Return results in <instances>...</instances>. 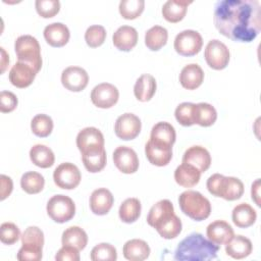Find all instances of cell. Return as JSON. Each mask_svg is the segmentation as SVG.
Masks as SVG:
<instances>
[{"label": "cell", "mask_w": 261, "mask_h": 261, "mask_svg": "<svg viewBox=\"0 0 261 261\" xmlns=\"http://www.w3.org/2000/svg\"><path fill=\"white\" fill-rule=\"evenodd\" d=\"M35 7L40 16L50 18L59 12L60 2L58 0H37Z\"/></svg>", "instance_id": "obj_45"}, {"label": "cell", "mask_w": 261, "mask_h": 261, "mask_svg": "<svg viewBox=\"0 0 261 261\" xmlns=\"http://www.w3.org/2000/svg\"><path fill=\"white\" fill-rule=\"evenodd\" d=\"M172 214H174V208L172 203L167 199H163L158 201L151 207L147 215V222L150 226L155 227L157 224H159Z\"/></svg>", "instance_id": "obj_27"}, {"label": "cell", "mask_w": 261, "mask_h": 261, "mask_svg": "<svg viewBox=\"0 0 261 261\" xmlns=\"http://www.w3.org/2000/svg\"><path fill=\"white\" fill-rule=\"evenodd\" d=\"M43 34L46 42L52 47H63L70 37L68 28L62 22H52L46 25Z\"/></svg>", "instance_id": "obj_21"}, {"label": "cell", "mask_w": 261, "mask_h": 261, "mask_svg": "<svg viewBox=\"0 0 261 261\" xmlns=\"http://www.w3.org/2000/svg\"><path fill=\"white\" fill-rule=\"evenodd\" d=\"M195 103L182 102L180 103L174 111V116L177 122L184 126H191L195 124L194 113H195Z\"/></svg>", "instance_id": "obj_42"}, {"label": "cell", "mask_w": 261, "mask_h": 261, "mask_svg": "<svg viewBox=\"0 0 261 261\" xmlns=\"http://www.w3.org/2000/svg\"><path fill=\"white\" fill-rule=\"evenodd\" d=\"M30 158L36 166L41 168L51 167L55 161L53 151L49 147L42 144H37L31 148Z\"/></svg>", "instance_id": "obj_32"}, {"label": "cell", "mask_w": 261, "mask_h": 261, "mask_svg": "<svg viewBox=\"0 0 261 261\" xmlns=\"http://www.w3.org/2000/svg\"><path fill=\"white\" fill-rule=\"evenodd\" d=\"M175 138H176L175 129L169 122H166V121L157 122L156 124L153 125L151 129L150 141L156 144L172 147V145L175 142Z\"/></svg>", "instance_id": "obj_24"}, {"label": "cell", "mask_w": 261, "mask_h": 261, "mask_svg": "<svg viewBox=\"0 0 261 261\" xmlns=\"http://www.w3.org/2000/svg\"><path fill=\"white\" fill-rule=\"evenodd\" d=\"M167 39V30L161 25H154L145 34V45L152 51H158L166 44Z\"/></svg>", "instance_id": "obj_34"}, {"label": "cell", "mask_w": 261, "mask_h": 261, "mask_svg": "<svg viewBox=\"0 0 261 261\" xmlns=\"http://www.w3.org/2000/svg\"><path fill=\"white\" fill-rule=\"evenodd\" d=\"M113 162L122 173H134L139 168V158L134 149L127 146H119L113 152Z\"/></svg>", "instance_id": "obj_13"}, {"label": "cell", "mask_w": 261, "mask_h": 261, "mask_svg": "<svg viewBox=\"0 0 261 261\" xmlns=\"http://www.w3.org/2000/svg\"><path fill=\"white\" fill-rule=\"evenodd\" d=\"M106 39V30L104 27L99 24L91 25L85 33V41L91 48L101 46Z\"/></svg>", "instance_id": "obj_44"}, {"label": "cell", "mask_w": 261, "mask_h": 261, "mask_svg": "<svg viewBox=\"0 0 261 261\" xmlns=\"http://www.w3.org/2000/svg\"><path fill=\"white\" fill-rule=\"evenodd\" d=\"M37 72L27 63L17 61L9 71L10 83L19 89L29 87L35 80Z\"/></svg>", "instance_id": "obj_16"}, {"label": "cell", "mask_w": 261, "mask_h": 261, "mask_svg": "<svg viewBox=\"0 0 261 261\" xmlns=\"http://www.w3.org/2000/svg\"><path fill=\"white\" fill-rule=\"evenodd\" d=\"M181 227L182 224L179 217L176 216L175 214H172L171 216L157 224L154 228L163 239L171 240L176 238L180 233Z\"/></svg>", "instance_id": "obj_37"}, {"label": "cell", "mask_w": 261, "mask_h": 261, "mask_svg": "<svg viewBox=\"0 0 261 261\" xmlns=\"http://www.w3.org/2000/svg\"><path fill=\"white\" fill-rule=\"evenodd\" d=\"M232 222L241 228H246L253 225L257 219L255 209L248 203H241L232 209Z\"/></svg>", "instance_id": "obj_30"}, {"label": "cell", "mask_w": 261, "mask_h": 261, "mask_svg": "<svg viewBox=\"0 0 261 261\" xmlns=\"http://www.w3.org/2000/svg\"><path fill=\"white\" fill-rule=\"evenodd\" d=\"M46 210L53 221L64 223L74 216L75 205L72 199L65 195H54L49 199Z\"/></svg>", "instance_id": "obj_6"}, {"label": "cell", "mask_w": 261, "mask_h": 261, "mask_svg": "<svg viewBox=\"0 0 261 261\" xmlns=\"http://www.w3.org/2000/svg\"><path fill=\"white\" fill-rule=\"evenodd\" d=\"M114 198L106 188H99L93 191L90 196V208L96 215H105L112 208Z\"/></svg>", "instance_id": "obj_17"}, {"label": "cell", "mask_w": 261, "mask_h": 261, "mask_svg": "<svg viewBox=\"0 0 261 261\" xmlns=\"http://www.w3.org/2000/svg\"><path fill=\"white\" fill-rule=\"evenodd\" d=\"M259 190H260V179H256L253 184H252V188H251V196H252V200L255 201V203L257 204V206H260V194H259Z\"/></svg>", "instance_id": "obj_51"}, {"label": "cell", "mask_w": 261, "mask_h": 261, "mask_svg": "<svg viewBox=\"0 0 261 261\" xmlns=\"http://www.w3.org/2000/svg\"><path fill=\"white\" fill-rule=\"evenodd\" d=\"M90 258L93 261H115L117 259V252L111 244L100 243L92 249Z\"/></svg>", "instance_id": "obj_41"}, {"label": "cell", "mask_w": 261, "mask_h": 261, "mask_svg": "<svg viewBox=\"0 0 261 261\" xmlns=\"http://www.w3.org/2000/svg\"><path fill=\"white\" fill-rule=\"evenodd\" d=\"M142 128L141 119L134 113H123L117 117L114 124L115 135L124 141L133 140L139 136Z\"/></svg>", "instance_id": "obj_10"}, {"label": "cell", "mask_w": 261, "mask_h": 261, "mask_svg": "<svg viewBox=\"0 0 261 261\" xmlns=\"http://www.w3.org/2000/svg\"><path fill=\"white\" fill-rule=\"evenodd\" d=\"M252 242L241 234L233 236L225 244V253L233 259H244L252 253Z\"/></svg>", "instance_id": "obj_23"}, {"label": "cell", "mask_w": 261, "mask_h": 261, "mask_svg": "<svg viewBox=\"0 0 261 261\" xmlns=\"http://www.w3.org/2000/svg\"><path fill=\"white\" fill-rule=\"evenodd\" d=\"M42 250L41 248L22 245L18 250L16 258L19 261H40L42 259Z\"/></svg>", "instance_id": "obj_47"}, {"label": "cell", "mask_w": 261, "mask_h": 261, "mask_svg": "<svg viewBox=\"0 0 261 261\" xmlns=\"http://www.w3.org/2000/svg\"><path fill=\"white\" fill-rule=\"evenodd\" d=\"M145 154L151 164L165 166L172 158V147L159 145L149 140L145 146Z\"/></svg>", "instance_id": "obj_19"}, {"label": "cell", "mask_w": 261, "mask_h": 261, "mask_svg": "<svg viewBox=\"0 0 261 261\" xmlns=\"http://www.w3.org/2000/svg\"><path fill=\"white\" fill-rule=\"evenodd\" d=\"M17 97L9 91H1L0 93V111L7 113L13 111L17 106Z\"/></svg>", "instance_id": "obj_48"}, {"label": "cell", "mask_w": 261, "mask_h": 261, "mask_svg": "<svg viewBox=\"0 0 261 261\" xmlns=\"http://www.w3.org/2000/svg\"><path fill=\"white\" fill-rule=\"evenodd\" d=\"M206 234L209 241L220 246L225 245L234 236V232L228 222L224 220H215L208 224Z\"/></svg>", "instance_id": "obj_18"}, {"label": "cell", "mask_w": 261, "mask_h": 261, "mask_svg": "<svg viewBox=\"0 0 261 261\" xmlns=\"http://www.w3.org/2000/svg\"><path fill=\"white\" fill-rule=\"evenodd\" d=\"M76 146L81 153L100 150L104 148V137L100 129L88 126L80 130L76 136Z\"/></svg>", "instance_id": "obj_12"}, {"label": "cell", "mask_w": 261, "mask_h": 261, "mask_svg": "<svg viewBox=\"0 0 261 261\" xmlns=\"http://www.w3.org/2000/svg\"><path fill=\"white\" fill-rule=\"evenodd\" d=\"M219 246L204 238L199 232L186 237L174 251V259L178 261H205L215 259Z\"/></svg>", "instance_id": "obj_2"}, {"label": "cell", "mask_w": 261, "mask_h": 261, "mask_svg": "<svg viewBox=\"0 0 261 261\" xmlns=\"http://www.w3.org/2000/svg\"><path fill=\"white\" fill-rule=\"evenodd\" d=\"M191 3L187 0H168L162 6V15L169 22H178L185 17Z\"/></svg>", "instance_id": "obj_29"}, {"label": "cell", "mask_w": 261, "mask_h": 261, "mask_svg": "<svg viewBox=\"0 0 261 261\" xmlns=\"http://www.w3.org/2000/svg\"><path fill=\"white\" fill-rule=\"evenodd\" d=\"M174 50L181 56H194L198 54L203 46L200 33L194 30H185L178 33L174 39Z\"/></svg>", "instance_id": "obj_7"}, {"label": "cell", "mask_w": 261, "mask_h": 261, "mask_svg": "<svg viewBox=\"0 0 261 261\" xmlns=\"http://www.w3.org/2000/svg\"><path fill=\"white\" fill-rule=\"evenodd\" d=\"M201 177V172L193 165L181 163L174 170V179L177 185L184 188H192L196 186Z\"/></svg>", "instance_id": "obj_28"}, {"label": "cell", "mask_w": 261, "mask_h": 261, "mask_svg": "<svg viewBox=\"0 0 261 261\" xmlns=\"http://www.w3.org/2000/svg\"><path fill=\"white\" fill-rule=\"evenodd\" d=\"M45 185L44 176L37 171H28L20 178V187L28 194L40 193Z\"/></svg>", "instance_id": "obj_38"}, {"label": "cell", "mask_w": 261, "mask_h": 261, "mask_svg": "<svg viewBox=\"0 0 261 261\" xmlns=\"http://www.w3.org/2000/svg\"><path fill=\"white\" fill-rule=\"evenodd\" d=\"M21 245L43 249L44 233L38 226H29L21 234Z\"/></svg>", "instance_id": "obj_43"}, {"label": "cell", "mask_w": 261, "mask_h": 261, "mask_svg": "<svg viewBox=\"0 0 261 261\" xmlns=\"http://www.w3.org/2000/svg\"><path fill=\"white\" fill-rule=\"evenodd\" d=\"M118 98L117 88L109 83H101L95 86L91 92V101L98 108H110L117 103Z\"/></svg>", "instance_id": "obj_11"}, {"label": "cell", "mask_w": 261, "mask_h": 261, "mask_svg": "<svg viewBox=\"0 0 261 261\" xmlns=\"http://www.w3.org/2000/svg\"><path fill=\"white\" fill-rule=\"evenodd\" d=\"M53 179L58 188L72 190L80 185L82 174L76 165L70 162H63L55 168Z\"/></svg>", "instance_id": "obj_9"}, {"label": "cell", "mask_w": 261, "mask_h": 261, "mask_svg": "<svg viewBox=\"0 0 261 261\" xmlns=\"http://www.w3.org/2000/svg\"><path fill=\"white\" fill-rule=\"evenodd\" d=\"M217 119L216 109L209 103L200 102L195 105L194 120L200 126H210Z\"/></svg>", "instance_id": "obj_35"}, {"label": "cell", "mask_w": 261, "mask_h": 261, "mask_svg": "<svg viewBox=\"0 0 261 261\" xmlns=\"http://www.w3.org/2000/svg\"><path fill=\"white\" fill-rule=\"evenodd\" d=\"M18 226L12 222H4L0 226V240L5 245H13L20 238Z\"/></svg>", "instance_id": "obj_46"}, {"label": "cell", "mask_w": 261, "mask_h": 261, "mask_svg": "<svg viewBox=\"0 0 261 261\" xmlns=\"http://www.w3.org/2000/svg\"><path fill=\"white\" fill-rule=\"evenodd\" d=\"M207 190L215 197H221L226 201L240 199L244 194V184L233 176H224L214 173L207 179Z\"/></svg>", "instance_id": "obj_3"}, {"label": "cell", "mask_w": 261, "mask_h": 261, "mask_svg": "<svg viewBox=\"0 0 261 261\" xmlns=\"http://www.w3.org/2000/svg\"><path fill=\"white\" fill-rule=\"evenodd\" d=\"M141 202L137 198H127L125 199L118 210L119 218L122 222L133 223L139 219L141 215Z\"/></svg>", "instance_id": "obj_33"}, {"label": "cell", "mask_w": 261, "mask_h": 261, "mask_svg": "<svg viewBox=\"0 0 261 261\" xmlns=\"http://www.w3.org/2000/svg\"><path fill=\"white\" fill-rule=\"evenodd\" d=\"M182 163L195 166L202 173L210 167L211 156L206 148L202 146H192L185 151Z\"/></svg>", "instance_id": "obj_15"}, {"label": "cell", "mask_w": 261, "mask_h": 261, "mask_svg": "<svg viewBox=\"0 0 261 261\" xmlns=\"http://www.w3.org/2000/svg\"><path fill=\"white\" fill-rule=\"evenodd\" d=\"M0 49H1V73H3L9 63V56L3 47H1Z\"/></svg>", "instance_id": "obj_52"}, {"label": "cell", "mask_w": 261, "mask_h": 261, "mask_svg": "<svg viewBox=\"0 0 261 261\" xmlns=\"http://www.w3.org/2000/svg\"><path fill=\"white\" fill-rule=\"evenodd\" d=\"M0 181H1L0 199L4 200L11 194L12 189H13V184H12V179L5 174H1Z\"/></svg>", "instance_id": "obj_50"}, {"label": "cell", "mask_w": 261, "mask_h": 261, "mask_svg": "<svg viewBox=\"0 0 261 261\" xmlns=\"http://www.w3.org/2000/svg\"><path fill=\"white\" fill-rule=\"evenodd\" d=\"M204 57L211 68L220 70L225 68L229 62V50L224 43L213 39L206 45Z\"/></svg>", "instance_id": "obj_8"}, {"label": "cell", "mask_w": 261, "mask_h": 261, "mask_svg": "<svg viewBox=\"0 0 261 261\" xmlns=\"http://www.w3.org/2000/svg\"><path fill=\"white\" fill-rule=\"evenodd\" d=\"M61 243L62 246H71L81 251L88 244V236L82 227L75 225L69 226L62 232Z\"/></svg>", "instance_id": "obj_31"}, {"label": "cell", "mask_w": 261, "mask_h": 261, "mask_svg": "<svg viewBox=\"0 0 261 261\" xmlns=\"http://www.w3.org/2000/svg\"><path fill=\"white\" fill-rule=\"evenodd\" d=\"M156 80L153 75L145 73L142 74L135 83L134 94L141 102H147L153 98L156 92Z\"/></svg>", "instance_id": "obj_25"}, {"label": "cell", "mask_w": 261, "mask_h": 261, "mask_svg": "<svg viewBox=\"0 0 261 261\" xmlns=\"http://www.w3.org/2000/svg\"><path fill=\"white\" fill-rule=\"evenodd\" d=\"M112 42L118 50L130 51L138 43V32L130 25H121L114 32Z\"/></svg>", "instance_id": "obj_20"}, {"label": "cell", "mask_w": 261, "mask_h": 261, "mask_svg": "<svg viewBox=\"0 0 261 261\" xmlns=\"http://www.w3.org/2000/svg\"><path fill=\"white\" fill-rule=\"evenodd\" d=\"M61 83L65 89L71 92L83 91L88 83V72L80 66H68L61 73Z\"/></svg>", "instance_id": "obj_14"}, {"label": "cell", "mask_w": 261, "mask_h": 261, "mask_svg": "<svg viewBox=\"0 0 261 261\" xmlns=\"http://www.w3.org/2000/svg\"><path fill=\"white\" fill-rule=\"evenodd\" d=\"M31 128L34 135L40 138L48 137L53 129V120L47 114H37L31 121Z\"/></svg>", "instance_id": "obj_39"}, {"label": "cell", "mask_w": 261, "mask_h": 261, "mask_svg": "<svg viewBox=\"0 0 261 261\" xmlns=\"http://www.w3.org/2000/svg\"><path fill=\"white\" fill-rule=\"evenodd\" d=\"M204 81V71L200 65L191 63L182 67L179 73V83L187 90L199 88Z\"/></svg>", "instance_id": "obj_22"}, {"label": "cell", "mask_w": 261, "mask_h": 261, "mask_svg": "<svg viewBox=\"0 0 261 261\" xmlns=\"http://www.w3.org/2000/svg\"><path fill=\"white\" fill-rule=\"evenodd\" d=\"M150 252L149 245L140 239L127 241L122 248L124 258L130 261H143L149 257Z\"/></svg>", "instance_id": "obj_26"}, {"label": "cell", "mask_w": 261, "mask_h": 261, "mask_svg": "<svg viewBox=\"0 0 261 261\" xmlns=\"http://www.w3.org/2000/svg\"><path fill=\"white\" fill-rule=\"evenodd\" d=\"M82 160L86 169L92 173L101 171L106 165V151L105 149L89 151L82 154Z\"/></svg>", "instance_id": "obj_36"}, {"label": "cell", "mask_w": 261, "mask_h": 261, "mask_svg": "<svg viewBox=\"0 0 261 261\" xmlns=\"http://www.w3.org/2000/svg\"><path fill=\"white\" fill-rule=\"evenodd\" d=\"M213 21L224 37L249 43L261 30V4L258 0H221L215 4Z\"/></svg>", "instance_id": "obj_1"}, {"label": "cell", "mask_w": 261, "mask_h": 261, "mask_svg": "<svg viewBox=\"0 0 261 261\" xmlns=\"http://www.w3.org/2000/svg\"><path fill=\"white\" fill-rule=\"evenodd\" d=\"M145 7L144 0H121L119 2V13L125 19H135L139 17Z\"/></svg>", "instance_id": "obj_40"}, {"label": "cell", "mask_w": 261, "mask_h": 261, "mask_svg": "<svg viewBox=\"0 0 261 261\" xmlns=\"http://www.w3.org/2000/svg\"><path fill=\"white\" fill-rule=\"evenodd\" d=\"M80 251L71 246H62L55 255L56 261H79Z\"/></svg>", "instance_id": "obj_49"}, {"label": "cell", "mask_w": 261, "mask_h": 261, "mask_svg": "<svg viewBox=\"0 0 261 261\" xmlns=\"http://www.w3.org/2000/svg\"><path fill=\"white\" fill-rule=\"evenodd\" d=\"M180 210L190 218L196 221H202L209 217L211 213V204L209 200L197 191H185L178 197Z\"/></svg>", "instance_id": "obj_4"}, {"label": "cell", "mask_w": 261, "mask_h": 261, "mask_svg": "<svg viewBox=\"0 0 261 261\" xmlns=\"http://www.w3.org/2000/svg\"><path fill=\"white\" fill-rule=\"evenodd\" d=\"M14 50L18 61L32 66L38 73L42 67L41 47L38 40L31 35L19 36L14 42Z\"/></svg>", "instance_id": "obj_5"}]
</instances>
